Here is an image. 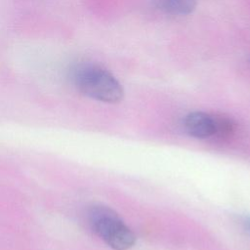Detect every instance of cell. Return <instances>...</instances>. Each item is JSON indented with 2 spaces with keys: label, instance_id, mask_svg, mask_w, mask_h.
Here are the masks:
<instances>
[{
  "label": "cell",
  "instance_id": "6da1fadb",
  "mask_svg": "<svg viewBox=\"0 0 250 250\" xmlns=\"http://www.w3.org/2000/svg\"><path fill=\"white\" fill-rule=\"evenodd\" d=\"M68 78L84 96L107 104L120 102L124 90L115 76L102 65L87 61L76 62L68 70Z\"/></svg>",
  "mask_w": 250,
  "mask_h": 250
},
{
  "label": "cell",
  "instance_id": "7a4b0ae2",
  "mask_svg": "<svg viewBox=\"0 0 250 250\" xmlns=\"http://www.w3.org/2000/svg\"><path fill=\"white\" fill-rule=\"evenodd\" d=\"M92 230L114 250H128L136 242L134 232L118 214L104 205H93L87 213Z\"/></svg>",
  "mask_w": 250,
  "mask_h": 250
},
{
  "label": "cell",
  "instance_id": "3957f363",
  "mask_svg": "<svg viewBox=\"0 0 250 250\" xmlns=\"http://www.w3.org/2000/svg\"><path fill=\"white\" fill-rule=\"evenodd\" d=\"M184 129L191 137L196 139H207L215 135V115L192 111L184 119Z\"/></svg>",
  "mask_w": 250,
  "mask_h": 250
},
{
  "label": "cell",
  "instance_id": "277c9868",
  "mask_svg": "<svg viewBox=\"0 0 250 250\" xmlns=\"http://www.w3.org/2000/svg\"><path fill=\"white\" fill-rule=\"evenodd\" d=\"M156 7L170 15L185 16L192 13L196 6V0H156Z\"/></svg>",
  "mask_w": 250,
  "mask_h": 250
},
{
  "label": "cell",
  "instance_id": "5b68a950",
  "mask_svg": "<svg viewBox=\"0 0 250 250\" xmlns=\"http://www.w3.org/2000/svg\"><path fill=\"white\" fill-rule=\"evenodd\" d=\"M235 130V123L229 117L215 115V135L217 138L230 137Z\"/></svg>",
  "mask_w": 250,
  "mask_h": 250
},
{
  "label": "cell",
  "instance_id": "8992f818",
  "mask_svg": "<svg viewBox=\"0 0 250 250\" xmlns=\"http://www.w3.org/2000/svg\"><path fill=\"white\" fill-rule=\"evenodd\" d=\"M243 226H244V229L246 230V232L248 234H250V218H247L244 222H243Z\"/></svg>",
  "mask_w": 250,
  "mask_h": 250
}]
</instances>
